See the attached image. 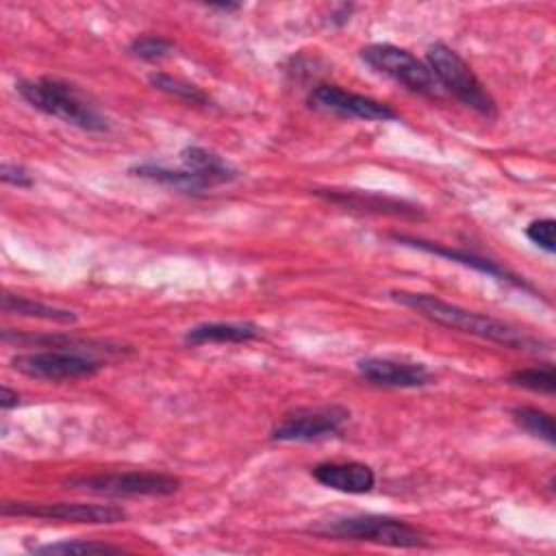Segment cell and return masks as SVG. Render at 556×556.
I'll list each match as a JSON object with an SVG mask.
<instances>
[{"mask_svg":"<svg viewBox=\"0 0 556 556\" xmlns=\"http://www.w3.org/2000/svg\"><path fill=\"white\" fill-rule=\"evenodd\" d=\"M391 298L417 313H421L424 317H428L430 321L445 326V328H454L467 334H473L478 339L504 345V348H513V350H526V352H541L547 343L502 321V319H493L489 315H480L476 311H467L458 304L445 302L437 295L430 293H410V291H391Z\"/></svg>","mask_w":556,"mask_h":556,"instance_id":"6da1fadb","label":"cell"},{"mask_svg":"<svg viewBox=\"0 0 556 556\" xmlns=\"http://www.w3.org/2000/svg\"><path fill=\"white\" fill-rule=\"evenodd\" d=\"M20 96L35 106L65 124L89 132H106L109 119L89 102V98L70 83L56 78H37V80H20Z\"/></svg>","mask_w":556,"mask_h":556,"instance_id":"7a4b0ae2","label":"cell"},{"mask_svg":"<svg viewBox=\"0 0 556 556\" xmlns=\"http://www.w3.org/2000/svg\"><path fill=\"white\" fill-rule=\"evenodd\" d=\"M426 63L443 91L452 93L456 100H460L465 106L473 109L480 115H495V102L491 93L456 50L437 41L428 48Z\"/></svg>","mask_w":556,"mask_h":556,"instance_id":"3957f363","label":"cell"},{"mask_svg":"<svg viewBox=\"0 0 556 556\" xmlns=\"http://www.w3.org/2000/svg\"><path fill=\"white\" fill-rule=\"evenodd\" d=\"M321 534L345 539V541H365L378 543L389 547H424L426 536L419 528L382 515H358V517H343L326 523L319 528Z\"/></svg>","mask_w":556,"mask_h":556,"instance_id":"277c9868","label":"cell"},{"mask_svg":"<svg viewBox=\"0 0 556 556\" xmlns=\"http://www.w3.org/2000/svg\"><path fill=\"white\" fill-rule=\"evenodd\" d=\"M361 59L378 74L389 76L391 80L404 85L406 89L439 98L443 96V89L439 80L434 78L432 70L426 61H419L415 54H410L404 48L391 46V43H371L361 50Z\"/></svg>","mask_w":556,"mask_h":556,"instance_id":"5b68a950","label":"cell"},{"mask_svg":"<svg viewBox=\"0 0 556 556\" xmlns=\"http://www.w3.org/2000/svg\"><path fill=\"white\" fill-rule=\"evenodd\" d=\"M65 486L106 497H137L172 495L180 489V480L163 471H106L70 478L65 480Z\"/></svg>","mask_w":556,"mask_h":556,"instance_id":"8992f818","label":"cell"},{"mask_svg":"<svg viewBox=\"0 0 556 556\" xmlns=\"http://www.w3.org/2000/svg\"><path fill=\"white\" fill-rule=\"evenodd\" d=\"M2 515L37 517L46 521H74V523H117L126 519L124 508L115 504H83V502H4Z\"/></svg>","mask_w":556,"mask_h":556,"instance_id":"52a82bcc","label":"cell"},{"mask_svg":"<svg viewBox=\"0 0 556 556\" xmlns=\"http://www.w3.org/2000/svg\"><path fill=\"white\" fill-rule=\"evenodd\" d=\"M13 367L30 378L43 380H74L93 376L102 365L100 361L83 354V350H46L30 352L13 358Z\"/></svg>","mask_w":556,"mask_h":556,"instance_id":"ba28073f","label":"cell"},{"mask_svg":"<svg viewBox=\"0 0 556 556\" xmlns=\"http://www.w3.org/2000/svg\"><path fill=\"white\" fill-rule=\"evenodd\" d=\"M350 419V410L339 404L295 408L274 426L271 439L276 441H313L334 434Z\"/></svg>","mask_w":556,"mask_h":556,"instance_id":"9c48e42d","label":"cell"},{"mask_svg":"<svg viewBox=\"0 0 556 556\" xmlns=\"http://www.w3.org/2000/svg\"><path fill=\"white\" fill-rule=\"evenodd\" d=\"M308 102H311V106L326 111V113H334L339 117H354V119H365V122H387V119L397 117V113L387 102L348 91L337 85L315 87L308 96Z\"/></svg>","mask_w":556,"mask_h":556,"instance_id":"30bf717a","label":"cell"},{"mask_svg":"<svg viewBox=\"0 0 556 556\" xmlns=\"http://www.w3.org/2000/svg\"><path fill=\"white\" fill-rule=\"evenodd\" d=\"M356 369L367 382L380 384V387L413 389L430 382V371L421 363H410V361L369 356L358 361Z\"/></svg>","mask_w":556,"mask_h":556,"instance_id":"8fae6325","label":"cell"},{"mask_svg":"<svg viewBox=\"0 0 556 556\" xmlns=\"http://www.w3.org/2000/svg\"><path fill=\"white\" fill-rule=\"evenodd\" d=\"M393 239L397 243H404V245H410V248H419L424 252H430V254H437V256H443V258H450L454 263H460L465 267H471L476 271H482L491 278H497V280H504V282H510L515 287H521L526 291H534L532 285L523 278H519L517 274L508 271L506 267H502L497 261H491V258H484V256H478L473 252H467V250H456V248H445V245H439V243H432V241H424V239H413V237H404V235H393Z\"/></svg>","mask_w":556,"mask_h":556,"instance_id":"7c38bea8","label":"cell"},{"mask_svg":"<svg viewBox=\"0 0 556 556\" xmlns=\"http://www.w3.org/2000/svg\"><path fill=\"white\" fill-rule=\"evenodd\" d=\"M317 195L326 198L328 202L348 206V208H358V211H374V213H387V215H395V217H424L419 206H413L404 200H395V198H387L380 193H371V191H356V189H317Z\"/></svg>","mask_w":556,"mask_h":556,"instance_id":"4fadbf2b","label":"cell"},{"mask_svg":"<svg viewBox=\"0 0 556 556\" xmlns=\"http://www.w3.org/2000/svg\"><path fill=\"white\" fill-rule=\"evenodd\" d=\"M311 476L328 489H334V491H341V493H354V495L369 493L376 484L374 469L369 465L356 463V460H350V463H319L311 469Z\"/></svg>","mask_w":556,"mask_h":556,"instance_id":"5bb4252c","label":"cell"},{"mask_svg":"<svg viewBox=\"0 0 556 556\" xmlns=\"http://www.w3.org/2000/svg\"><path fill=\"white\" fill-rule=\"evenodd\" d=\"M182 165L191 172H195L198 176H202L211 187L222 185V182H230L239 176L237 167H232L226 159H222L219 154L200 148V146H187L180 152Z\"/></svg>","mask_w":556,"mask_h":556,"instance_id":"9a60e30c","label":"cell"},{"mask_svg":"<svg viewBox=\"0 0 556 556\" xmlns=\"http://www.w3.org/2000/svg\"><path fill=\"white\" fill-rule=\"evenodd\" d=\"M261 337L254 324H232V321H211L187 330L185 341L191 345L202 343H248Z\"/></svg>","mask_w":556,"mask_h":556,"instance_id":"2e32d148","label":"cell"},{"mask_svg":"<svg viewBox=\"0 0 556 556\" xmlns=\"http://www.w3.org/2000/svg\"><path fill=\"white\" fill-rule=\"evenodd\" d=\"M2 311L24 315V317H37V319H46V321H56V324H74L78 319L76 313H72L67 308L43 304L33 298L9 293V291L2 295Z\"/></svg>","mask_w":556,"mask_h":556,"instance_id":"e0dca14e","label":"cell"},{"mask_svg":"<svg viewBox=\"0 0 556 556\" xmlns=\"http://www.w3.org/2000/svg\"><path fill=\"white\" fill-rule=\"evenodd\" d=\"M513 419L532 437L543 439L549 445L556 443V428L549 413L534 406H517L513 408Z\"/></svg>","mask_w":556,"mask_h":556,"instance_id":"ac0fdd59","label":"cell"},{"mask_svg":"<svg viewBox=\"0 0 556 556\" xmlns=\"http://www.w3.org/2000/svg\"><path fill=\"white\" fill-rule=\"evenodd\" d=\"M510 382L517 387H523L534 393H547L552 395L556 391V371L552 363L517 369L510 374Z\"/></svg>","mask_w":556,"mask_h":556,"instance_id":"d6986e66","label":"cell"},{"mask_svg":"<svg viewBox=\"0 0 556 556\" xmlns=\"http://www.w3.org/2000/svg\"><path fill=\"white\" fill-rule=\"evenodd\" d=\"M33 554H63V556H74V554H119L122 547L109 545V543H100V541H83V539H74V541H54V543H46V545H35L30 547Z\"/></svg>","mask_w":556,"mask_h":556,"instance_id":"ffe728a7","label":"cell"},{"mask_svg":"<svg viewBox=\"0 0 556 556\" xmlns=\"http://www.w3.org/2000/svg\"><path fill=\"white\" fill-rule=\"evenodd\" d=\"M150 85L154 89L163 91V93H169V96H174L178 100H185V102H191V104H206L208 102V96L200 87H195V85H191L182 78H174L169 74H150Z\"/></svg>","mask_w":556,"mask_h":556,"instance_id":"44dd1931","label":"cell"},{"mask_svg":"<svg viewBox=\"0 0 556 556\" xmlns=\"http://www.w3.org/2000/svg\"><path fill=\"white\" fill-rule=\"evenodd\" d=\"M130 50L143 61H161L174 50V43L161 35H141L130 43Z\"/></svg>","mask_w":556,"mask_h":556,"instance_id":"7402d4cb","label":"cell"},{"mask_svg":"<svg viewBox=\"0 0 556 556\" xmlns=\"http://www.w3.org/2000/svg\"><path fill=\"white\" fill-rule=\"evenodd\" d=\"M554 230H556V222L552 217H545V219H536V222L528 224L526 237L534 245L545 250L547 254H554V250H556V245H554Z\"/></svg>","mask_w":556,"mask_h":556,"instance_id":"603a6c76","label":"cell"},{"mask_svg":"<svg viewBox=\"0 0 556 556\" xmlns=\"http://www.w3.org/2000/svg\"><path fill=\"white\" fill-rule=\"evenodd\" d=\"M0 176H2L4 182L15 185V187H30L33 185V176L22 165L9 163V161H4L0 165Z\"/></svg>","mask_w":556,"mask_h":556,"instance_id":"cb8c5ba5","label":"cell"},{"mask_svg":"<svg viewBox=\"0 0 556 556\" xmlns=\"http://www.w3.org/2000/svg\"><path fill=\"white\" fill-rule=\"evenodd\" d=\"M17 404H20L17 391H13V389H9L7 384H2V387H0V408H2V410H9V408H13V406H17Z\"/></svg>","mask_w":556,"mask_h":556,"instance_id":"d4e9b609","label":"cell"},{"mask_svg":"<svg viewBox=\"0 0 556 556\" xmlns=\"http://www.w3.org/2000/svg\"><path fill=\"white\" fill-rule=\"evenodd\" d=\"M211 9H219V11H237L239 4H208Z\"/></svg>","mask_w":556,"mask_h":556,"instance_id":"484cf974","label":"cell"}]
</instances>
